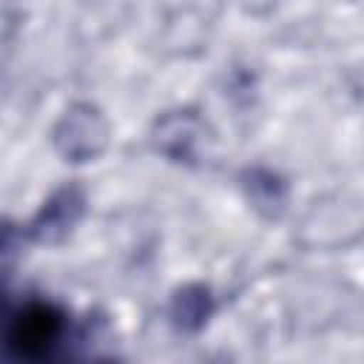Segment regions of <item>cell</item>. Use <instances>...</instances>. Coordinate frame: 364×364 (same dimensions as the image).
I'll return each instance as SVG.
<instances>
[{
  "label": "cell",
  "instance_id": "obj_1",
  "mask_svg": "<svg viewBox=\"0 0 364 364\" xmlns=\"http://www.w3.org/2000/svg\"><path fill=\"white\" fill-rule=\"evenodd\" d=\"M111 142V125L108 117L102 114L100 105L88 102V100H77L71 102L60 119L51 128V145L54 151L71 162V165H85L94 162L105 154Z\"/></svg>",
  "mask_w": 364,
  "mask_h": 364
},
{
  "label": "cell",
  "instance_id": "obj_2",
  "mask_svg": "<svg viewBox=\"0 0 364 364\" xmlns=\"http://www.w3.org/2000/svg\"><path fill=\"white\" fill-rule=\"evenodd\" d=\"M65 338V316L48 301H26L20 304L6 330V344L11 355L26 361H43L57 353Z\"/></svg>",
  "mask_w": 364,
  "mask_h": 364
},
{
  "label": "cell",
  "instance_id": "obj_3",
  "mask_svg": "<svg viewBox=\"0 0 364 364\" xmlns=\"http://www.w3.org/2000/svg\"><path fill=\"white\" fill-rule=\"evenodd\" d=\"M151 142L159 154H165L171 162L182 165H199L202 156H208L210 145V128L208 122L188 108L168 111L154 122Z\"/></svg>",
  "mask_w": 364,
  "mask_h": 364
},
{
  "label": "cell",
  "instance_id": "obj_4",
  "mask_svg": "<svg viewBox=\"0 0 364 364\" xmlns=\"http://www.w3.org/2000/svg\"><path fill=\"white\" fill-rule=\"evenodd\" d=\"M82 213H85L82 185H77V182L63 185L43 202V208L37 210V216L28 225V236H31V242H40V245H60L80 225Z\"/></svg>",
  "mask_w": 364,
  "mask_h": 364
},
{
  "label": "cell",
  "instance_id": "obj_5",
  "mask_svg": "<svg viewBox=\"0 0 364 364\" xmlns=\"http://www.w3.org/2000/svg\"><path fill=\"white\" fill-rule=\"evenodd\" d=\"M242 188L253 210L264 219H279L287 208V182L270 168H250L242 176Z\"/></svg>",
  "mask_w": 364,
  "mask_h": 364
},
{
  "label": "cell",
  "instance_id": "obj_6",
  "mask_svg": "<svg viewBox=\"0 0 364 364\" xmlns=\"http://www.w3.org/2000/svg\"><path fill=\"white\" fill-rule=\"evenodd\" d=\"M216 310V301H213V293L210 287L205 284H182L173 299H171V321L176 330L182 333H196L208 324V318L213 316Z\"/></svg>",
  "mask_w": 364,
  "mask_h": 364
},
{
  "label": "cell",
  "instance_id": "obj_7",
  "mask_svg": "<svg viewBox=\"0 0 364 364\" xmlns=\"http://www.w3.org/2000/svg\"><path fill=\"white\" fill-rule=\"evenodd\" d=\"M230 3L239 6L245 14H253V17H264L279 6V0H230Z\"/></svg>",
  "mask_w": 364,
  "mask_h": 364
}]
</instances>
